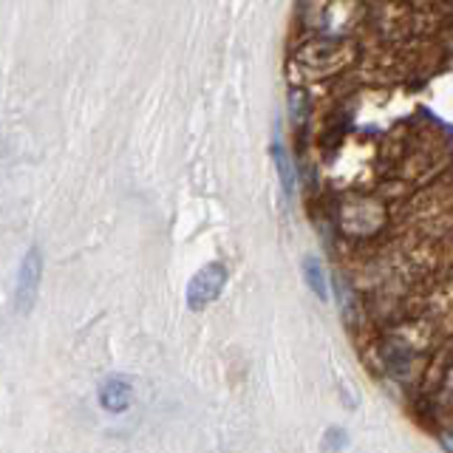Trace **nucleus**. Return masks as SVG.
<instances>
[{
    "label": "nucleus",
    "mask_w": 453,
    "mask_h": 453,
    "mask_svg": "<svg viewBox=\"0 0 453 453\" xmlns=\"http://www.w3.org/2000/svg\"><path fill=\"white\" fill-rule=\"evenodd\" d=\"M131 400H134V386L127 377L113 374V377L103 380V386H99V405L105 411H111V414H122V411H127V405H131Z\"/></svg>",
    "instance_id": "3"
},
{
    "label": "nucleus",
    "mask_w": 453,
    "mask_h": 453,
    "mask_svg": "<svg viewBox=\"0 0 453 453\" xmlns=\"http://www.w3.org/2000/svg\"><path fill=\"white\" fill-rule=\"evenodd\" d=\"M303 278H306V287L315 292L320 301H329V280H326L323 273V264L318 258H303Z\"/></svg>",
    "instance_id": "4"
},
{
    "label": "nucleus",
    "mask_w": 453,
    "mask_h": 453,
    "mask_svg": "<svg viewBox=\"0 0 453 453\" xmlns=\"http://www.w3.org/2000/svg\"><path fill=\"white\" fill-rule=\"evenodd\" d=\"M224 283H226V266L224 264L212 261V264L202 266L188 283V306L193 311H198V309L210 306L212 301H219V295L224 292Z\"/></svg>",
    "instance_id": "1"
},
{
    "label": "nucleus",
    "mask_w": 453,
    "mask_h": 453,
    "mask_svg": "<svg viewBox=\"0 0 453 453\" xmlns=\"http://www.w3.org/2000/svg\"><path fill=\"white\" fill-rule=\"evenodd\" d=\"M349 445V434L346 428H329L323 436V448L326 450H343Z\"/></svg>",
    "instance_id": "6"
},
{
    "label": "nucleus",
    "mask_w": 453,
    "mask_h": 453,
    "mask_svg": "<svg viewBox=\"0 0 453 453\" xmlns=\"http://www.w3.org/2000/svg\"><path fill=\"white\" fill-rule=\"evenodd\" d=\"M273 162L278 167V179H280L283 196L292 198V193H295V170H292V159L287 156V150H283L280 142H275V145H273Z\"/></svg>",
    "instance_id": "5"
},
{
    "label": "nucleus",
    "mask_w": 453,
    "mask_h": 453,
    "mask_svg": "<svg viewBox=\"0 0 453 453\" xmlns=\"http://www.w3.org/2000/svg\"><path fill=\"white\" fill-rule=\"evenodd\" d=\"M450 386H453V372H450Z\"/></svg>",
    "instance_id": "7"
},
{
    "label": "nucleus",
    "mask_w": 453,
    "mask_h": 453,
    "mask_svg": "<svg viewBox=\"0 0 453 453\" xmlns=\"http://www.w3.org/2000/svg\"><path fill=\"white\" fill-rule=\"evenodd\" d=\"M40 278H42V255L37 247L26 252V258L20 264V275H18V309L32 311L37 301V289H40Z\"/></svg>",
    "instance_id": "2"
}]
</instances>
